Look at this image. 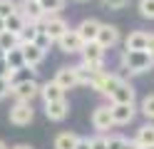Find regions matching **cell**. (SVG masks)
Returning <instances> with one entry per match:
<instances>
[{"label":"cell","mask_w":154,"mask_h":149,"mask_svg":"<svg viewBox=\"0 0 154 149\" xmlns=\"http://www.w3.org/2000/svg\"><path fill=\"white\" fill-rule=\"evenodd\" d=\"M40 97H42V102H60V99H65V89L55 82V79H50V82H45L42 89H40Z\"/></svg>","instance_id":"cell-18"},{"label":"cell","mask_w":154,"mask_h":149,"mask_svg":"<svg viewBox=\"0 0 154 149\" xmlns=\"http://www.w3.org/2000/svg\"><path fill=\"white\" fill-rule=\"evenodd\" d=\"M57 47H60L65 55H77V52H82V50H85V40H82L80 33L72 27V30H67V33L57 40Z\"/></svg>","instance_id":"cell-7"},{"label":"cell","mask_w":154,"mask_h":149,"mask_svg":"<svg viewBox=\"0 0 154 149\" xmlns=\"http://www.w3.org/2000/svg\"><path fill=\"white\" fill-rule=\"evenodd\" d=\"M10 95H13L10 77H0V99H5V97H10Z\"/></svg>","instance_id":"cell-32"},{"label":"cell","mask_w":154,"mask_h":149,"mask_svg":"<svg viewBox=\"0 0 154 149\" xmlns=\"http://www.w3.org/2000/svg\"><path fill=\"white\" fill-rule=\"evenodd\" d=\"M137 10L144 20H154V0H139Z\"/></svg>","instance_id":"cell-28"},{"label":"cell","mask_w":154,"mask_h":149,"mask_svg":"<svg viewBox=\"0 0 154 149\" xmlns=\"http://www.w3.org/2000/svg\"><path fill=\"white\" fill-rule=\"evenodd\" d=\"M5 60H8V65H10L13 70L25 67V52H23V47H13V50H8V52H5Z\"/></svg>","instance_id":"cell-22"},{"label":"cell","mask_w":154,"mask_h":149,"mask_svg":"<svg viewBox=\"0 0 154 149\" xmlns=\"http://www.w3.org/2000/svg\"><path fill=\"white\" fill-rule=\"evenodd\" d=\"M100 27H102L100 20H94V17H85V20H80V25H77L75 30L80 33V37L85 40V45H87V42H97Z\"/></svg>","instance_id":"cell-11"},{"label":"cell","mask_w":154,"mask_h":149,"mask_svg":"<svg viewBox=\"0 0 154 149\" xmlns=\"http://www.w3.org/2000/svg\"><path fill=\"white\" fill-rule=\"evenodd\" d=\"M122 75H117V72H102V75H97V79H94V85H92V89L94 92H100L102 97H112V92L119 87V82H122Z\"/></svg>","instance_id":"cell-5"},{"label":"cell","mask_w":154,"mask_h":149,"mask_svg":"<svg viewBox=\"0 0 154 149\" xmlns=\"http://www.w3.org/2000/svg\"><path fill=\"white\" fill-rule=\"evenodd\" d=\"M80 55H82V62L87 65L90 70H94L97 75L104 72V47L100 42H87Z\"/></svg>","instance_id":"cell-2"},{"label":"cell","mask_w":154,"mask_h":149,"mask_svg":"<svg viewBox=\"0 0 154 149\" xmlns=\"http://www.w3.org/2000/svg\"><path fill=\"white\" fill-rule=\"evenodd\" d=\"M139 112L147 117V122H154V92L147 95L142 99V104H139Z\"/></svg>","instance_id":"cell-27"},{"label":"cell","mask_w":154,"mask_h":149,"mask_svg":"<svg viewBox=\"0 0 154 149\" xmlns=\"http://www.w3.org/2000/svg\"><path fill=\"white\" fill-rule=\"evenodd\" d=\"M35 45H40V47L45 50V52H47V50H50V45H52V37H50V35H47L45 30L40 27V35H37V40H35Z\"/></svg>","instance_id":"cell-33"},{"label":"cell","mask_w":154,"mask_h":149,"mask_svg":"<svg viewBox=\"0 0 154 149\" xmlns=\"http://www.w3.org/2000/svg\"><path fill=\"white\" fill-rule=\"evenodd\" d=\"M3 30H8V23H5V17H0V33Z\"/></svg>","instance_id":"cell-39"},{"label":"cell","mask_w":154,"mask_h":149,"mask_svg":"<svg viewBox=\"0 0 154 149\" xmlns=\"http://www.w3.org/2000/svg\"><path fill=\"white\" fill-rule=\"evenodd\" d=\"M92 127L102 134H107L112 127H117L114 117H112V104H97L92 109Z\"/></svg>","instance_id":"cell-3"},{"label":"cell","mask_w":154,"mask_h":149,"mask_svg":"<svg viewBox=\"0 0 154 149\" xmlns=\"http://www.w3.org/2000/svg\"><path fill=\"white\" fill-rule=\"evenodd\" d=\"M112 117H114V124L117 127L129 124L137 117V104H112Z\"/></svg>","instance_id":"cell-15"},{"label":"cell","mask_w":154,"mask_h":149,"mask_svg":"<svg viewBox=\"0 0 154 149\" xmlns=\"http://www.w3.org/2000/svg\"><path fill=\"white\" fill-rule=\"evenodd\" d=\"M90 144H92V149H109L107 147V134H102V132H97L94 137H90Z\"/></svg>","instance_id":"cell-31"},{"label":"cell","mask_w":154,"mask_h":149,"mask_svg":"<svg viewBox=\"0 0 154 149\" xmlns=\"http://www.w3.org/2000/svg\"><path fill=\"white\" fill-rule=\"evenodd\" d=\"M32 3H40V0H32Z\"/></svg>","instance_id":"cell-44"},{"label":"cell","mask_w":154,"mask_h":149,"mask_svg":"<svg viewBox=\"0 0 154 149\" xmlns=\"http://www.w3.org/2000/svg\"><path fill=\"white\" fill-rule=\"evenodd\" d=\"M40 27L52 37V42H57V40H60V37L67 33V30H72L70 23H67L65 17H60V15H47V17H45V23H42Z\"/></svg>","instance_id":"cell-8"},{"label":"cell","mask_w":154,"mask_h":149,"mask_svg":"<svg viewBox=\"0 0 154 149\" xmlns=\"http://www.w3.org/2000/svg\"><path fill=\"white\" fill-rule=\"evenodd\" d=\"M75 72H77V77H80V85H94V79H97V72L94 70H90L85 62H80V65H75ZM102 75V72H100Z\"/></svg>","instance_id":"cell-21"},{"label":"cell","mask_w":154,"mask_h":149,"mask_svg":"<svg viewBox=\"0 0 154 149\" xmlns=\"http://www.w3.org/2000/svg\"><path fill=\"white\" fill-rule=\"evenodd\" d=\"M5 23H8V30H10V33H15V35H20L23 30L27 27V20H25L23 13H13L10 17L5 20Z\"/></svg>","instance_id":"cell-23"},{"label":"cell","mask_w":154,"mask_h":149,"mask_svg":"<svg viewBox=\"0 0 154 149\" xmlns=\"http://www.w3.org/2000/svg\"><path fill=\"white\" fill-rule=\"evenodd\" d=\"M13 72V67L8 65V60H0V77H10Z\"/></svg>","instance_id":"cell-35"},{"label":"cell","mask_w":154,"mask_h":149,"mask_svg":"<svg viewBox=\"0 0 154 149\" xmlns=\"http://www.w3.org/2000/svg\"><path fill=\"white\" fill-rule=\"evenodd\" d=\"M127 3H129V0H102V5L109 8V10H122Z\"/></svg>","instance_id":"cell-34"},{"label":"cell","mask_w":154,"mask_h":149,"mask_svg":"<svg viewBox=\"0 0 154 149\" xmlns=\"http://www.w3.org/2000/svg\"><path fill=\"white\" fill-rule=\"evenodd\" d=\"M134 142L139 147H152L154 144V122H147L137 129V134H134Z\"/></svg>","instance_id":"cell-20"},{"label":"cell","mask_w":154,"mask_h":149,"mask_svg":"<svg viewBox=\"0 0 154 149\" xmlns=\"http://www.w3.org/2000/svg\"><path fill=\"white\" fill-rule=\"evenodd\" d=\"M0 47L5 50H13V47H20V35H15V33H10V30H3L0 33Z\"/></svg>","instance_id":"cell-24"},{"label":"cell","mask_w":154,"mask_h":149,"mask_svg":"<svg viewBox=\"0 0 154 149\" xmlns=\"http://www.w3.org/2000/svg\"><path fill=\"white\" fill-rule=\"evenodd\" d=\"M77 144H80V134L75 132H60L52 142L55 149H77Z\"/></svg>","instance_id":"cell-19"},{"label":"cell","mask_w":154,"mask_h":149,"mask_svg":"<svg viewBox=\"0 0 154 149\" xmlns=\"http://www.w3.org/2000/svg\"><path fill=\"white\" fill-rule=\"evenodd\" d=\"M152 35L144 33V30H132V33L124 37V50H149Z\"/></svg>","instance_id":"cell-14"},{"label":"cell","mask_w":154,"mask_h":149,"mask_svg":"<svg viewBox=\"0 0 154 149\" xmlns=\"http://www.w3.org/2000/svg\"><path fill=\"white\" fill-rule=\"evenodd\" d=\"M8 117H10V124L15 127H27L35 119V109H32V102H15L10 107V112H8Z\"/></svg>","instance_id":"cell-4"},{"label":"cell","mask_w":154,"mask_h":149,"mask_svg":"<svg viewBox=\"0 0 154 149\" xmlns=\"http://www.w3.org/2000/svg\"><path fill=\"white\" fill-rule=\"evenodd\" d=\"M134 99H137V92H134V85L129 79H122L119 87L112 92L109 97V104H134Z\"/></svg>","instance_id":"cell-9"},{"label":"cell","mask_w":154,"mask_h":149,"mask_svg":"<svg viewBox=\"0 0 154 149\" xmlns=\"http://www.w3.org/2000/svg\"><path fill=\"white\" fill-rule=\"evenodd\" d=\"M17 13H23L27 23H32V25H42L45 23V13H42V8L40 3H32V0H23V3H17Z\"/></svg>","instance_id":"cell-10"},{"label":"cell","mask_w":154,"mask_h":149,"mask_svg":"<svg viewBox=\"0 0 154 149\" xmlns=\"http://www.w3.org/2000/svg\"><path fill=\"white\" fill-rule=\"evenodd\" d=\"M142 149H154V144H152V147H142Z\"/></svg>","instance_id":"cell-43"},{"label":"cell","mask_w":154,"mask_h":149,"mask_svg":"<svg viewBox=\"0 0 154 149\" xmlns=\"http://www.w3.org/2000/svg\"><path fill=\"white\" fill-rule=\"evenodd\" d=\"M149 52L154 55V35H152V42H149Z\"/></svg>","instance_id":"cell-40"},{"label":"cell","mask_w":154,"mask_h":149,"mask_svg":"<svg viewBox=\"0 0 154 149\" xmlns=\"http://www.w3.org/2000/svg\"><path fill=\"white\" fill-rule=\"evenodd\" d=\"M0 149H10V147H8V144L3 142V139H0Z\"/></svg>","instance_id":"cell-41"},{"label":"cell","mask_w":154,"mask_h":149,"mask_svg":"<svg viewBox=\"0 0 154 149\" xmlns=\"http://www.w3.org/2000/svg\"><path fill=\"white\" fill-rule=\"evenodd\" d=\"M10 149H35V147H30V144H15V147H10Z\"/></svg>","instance_id":"cell-38"},{"label":"cell","mask_w":154,"mask_h":149,"mask_svg":"<svg viewBox=\"0 0 154 149\" xmlns=\"http://www.w3.org/2000/svg\"><path fill=\"white\" fill-rule=\"evenodd\" d=\"M37 35H40V25H32V23H27V27L20 33V45H30L37 40Z\"/></svg>","instance_id":"cell-26"},{"label":"cell","mask_w":154,"mask_h":149,"mask_svg":"<svg viewBox=\"0 0 154 149\" xmlns=\"http://www.w3.org/2000/svg\"><path fill=\"white\" fill-rule=\"evenodd\" d=\"M20 47H23V52H25V65H27V67H40V65H42L45 50H42L40 45L30 42V45H20Z\"/></svg>","instance_id":"cell-17"},{"label":"cell","mask_w":154,"mask_h":149,"mask_svg":"<svg viewBox=\"0 0 154 149\" xmlns=\"http://www.w3.org/2000/svg\"><path fill=\"white\" fill-rule=\"evenodd\" d=\"M77 3H85V0H77Z\"/></svg>","instance_id":"cell-45"},{"label":"cell","mask_w":154,"mask_h":149,"mask_svg":"<svg viewBox=\"0 0 154 149\" xmlns=\"http://www.w3.org/2000/svg\"><path fill=\"white\" fill-rule=\"evenodd\" d=\"M119 40H122V35H119V27H117V25L102 23L100 35H97V42H100L104 50H112L114 45H119Z\"/></svg>","instance_id":"cell-13"},{"label":"cell","mask_w":154,"mask_h":149,"mask_svg":"<svg viewBox=\"0 0 154 149\" xmlns=\"http://www.w3.org/2000/svg\"><path fill=\"white\" fill-rule=\"evenodd\" d=\"M40 89H42V85L32 77V79H25V82H17L13 87V97H15V102H32L35 97H40Z\"/></svg>","instance_id":"cell-6"},{"label":"cell","mask_w":154,"mask_h":149,"mask_svg":"<svg viewBox=\"0 0 154 149\" xmlns=\"http://www.w3.org/2000/svg\"><path fill=\"white\" fill-rule=\"evenodd\" d=\"M129 144V139L124 134H107V147L109 149H124Z\"/></svg>","instance_id":"cell-29"},{"label":"cell","mask_w":154,"mask_h":149,"mask_svg":"<svg viewBox=\"0 0 154 149\" xmlns=\"http://www.w3.org/2000/svg\"><path fill=\"white\" fill-rule=\"evenodd\" d=\"M52 79L65 89V92H67V89H75L77 85H80V77H77V72H75V65H72V67H67V65L57 67V72H55Z\"/></svg>","instance_id":"cell-12"},{"label":"cell","mask_w":154,"mask_h":149,"mask_svg":"<svg viewBox=\"0 0 154 149\" xmlns=\"http://www.w3.org/2000/svg\"><path fill=\"white\" fill-rule=\"evenodd\" d=\"M119 67L129 75H144L154 67V55L149 50H122Z\"/></svg>","instance_id":"cell-1"},{"label":"cell","mask_w":154,"mask_h":149,"mask_svg":"<svg viewBox=\"0 0 154 149\" xmlns=\"http://www.w3.org/2000/svg\"><path fill=\"white\" fill-rule=\"evenodd\" d=\"M67 114H70V102H67V99L45 104V117L50 119V122H62V119H67Z\"/></svg>","instance_id":"cell-16"},{"label":"cell","mask_w":154,"mask_h":149,"mask_svg":"<svg viewBox=\"0 0 154 149\" xmlns=\"http://www.w3.org/2000/svg\"><path fill=\"white\" fill-rule=\"evenodd\" d=\"M77 149H92L90 137H80V144H77Z\"/></svg>","instance_id":"cell-36"},{"label":"cell","mask_w":154,"mask_h":149,"mask_svg":"<svg viewBox=\"0 0 154 149\" xmlns=\"http://www.w3.org/2000/svg\"><path fill=\"white\" fill-rule=\"evenodd\" d=\"M67 0H40V8L45 15H60V10L65 8Z\"/></svg>","instance_id":"cell-25"},{"label":"cell","mask_w":154,"mask_h":149,"mask_svg":"<svg viewBox=\"0 0 154 149\" xmlns=\"http://www.w3.org/2000/svg\"><path fill=\"white\" fill-rule=\"evenodd\" d=\"M13 13H17V3L15 0H0V17H10Z\"/></svg>","instance_id":"cell-30"},{"label":"cell","mask_w":154,"mask_h":149,"mask_svg":"<svg viewBox=\"0 0 154 149\" xmlns=\"http://www.w3.org/2000/svg\"><path fill=\"white\" fill-rule=\"evenodd\" d=\"M124 149H142V147H139V144H137V142H134V139H132V142H129L127 147H124Z\"/></svg>","instance_id":"cell-37"},{"label":"cell","mask_w":154,"mask_h":149,"mask_svg":"<svg viewBox=\"0 0 154 149\" xmlns=\"http://www.w3.org/2000/svg\"><path fill=\"white\" fill-rule=\"evenodd\" d=\"M0 60H5V50L3 47H0Z\"/></svg>","instance_id":"cell-42"}]
</instances>
